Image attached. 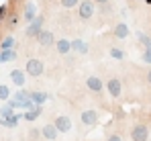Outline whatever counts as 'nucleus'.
<instances>
[{
	"label": "nucleus",
	"mask_w": 151,
	"mask_h": 141,
	"mask_svg": "<svg viewBox=\"0 0 151 141\" xmlns=\"http://www.w3.org/2000/svg\"><path fill=\"white\" fill-rule=\"evenodd\" d=\"M94 12H96V4L92 0H80V4H78V17L82 21H90L94 17Z\"/></svg>",
	"instance_id": "1"
},
{
	"label": "nucleus",
	"mask_w": 151,
	"mask_h": 141,
	"mask_svg": "<svg viewBox=\"0 0 151 141\" xmlns=\"http://www.w3.org/2000/svg\"><path fill=\"white\" fill-rule=\"evenodd\" d=\"M45 70V66H43V61L39 59V57H31V59H27V66H25V74L27 76H31V78H37V76H41Z\"/></svg>",
	"instance_id": "2"
},
{
	"label": "nucleus",
	"mask_w": 151,
	"mask_h": 141,
	"mask_svg": "<svg viewBox=\"0 0 151 141\" xmlns=\"http://www.w3.org/2000/svg\"><path fill=\"white\" fill-rule=\"evenodd\" d=\"M131 139L133 141H147L149 139V127L145 123H137L131 127Z\"/></svg>",
	"instance_id": "3"
},
{
	"label": "nucleus",
	"mask_w": 151,
	"mask_h": 141,
	"mask_svg": "<svg viewBox=\"0 0 151 141\" xmlns=\"http://www.w3.org/2000/svg\"><path fill=\"white\" fill-rule=\"evenodd\" d=\"M108 94L112 96V98H119L121 94H123V84H121V78H108V82H106V86H104Z\"/></svg>",
	"instance_id": "4"
},
{
	"label": "nucleus",
	"mask_w": 151,
	"mask_h": 141,
	"mask_svg": "<svg viewBox=\"0 0 151 141\" xmlns=\"http://www.w3.org/2000/svg\"><path fill=\"white\" fill-rule=\"evenodd\" d=\"M41 29H43V17L37 14V17L29 23V27L25 29V35L27 37H37V35L41 33Z\"/></svg>",
	"instance_id": "5"
},
{
	"label": "nucleus",
	"mask_w": 151,
	"mask_h": 141,
	"mask_svg": "<svg viewBox=\"0 0 151 141\" xmlns=\"http://www.w3.org/2000/svg\"><path fill=\"white\" fill-rule=\"evenodd\" d=\"M37 43L41 47H51L55 45V35L51 33L49 29H41V33L37 35Z\"/></svg>",
	"instance_id": "6"
},
{
	"label": "nucleus",
	"mask_w": 151,
	"mask_h": 141,
	"mask_svg": "<svg viewBox=\"0 0 151 141\" xmlns=\"http://www.w3.org/2000/svg\"><path fill=\"white\" fill-rule=\"evenodd\" d=\"M53 125H55V129H57L59 133H70V131H72V119L65 117V115H59V117H55Z\"/></svg>",
	"instance_id": "7"
},
{
	"label": "nucleus",
	"mask_w": 151,
	"mask_h": 141,
	"mask_svg": "<svg viewBox=\"0 0 151 141\" xmlns=\"http://www.w3.org/2000/svg\"><path fill=\"white\" fill-rule=\"evenodd\" d=\"M80 119H82V123H84L86 127H96V125H98V113H96V111H92V108L82 111Z\"/></svg>",
	"instance_id": "8"
},
{
	"label": "nucleus",
	"mask_w": 151,
	"mask_h": 141,
	"mask_svg": "<svg viewBox=\"0 0 151 141\" xmlns=\"http://www.w3.org/2000/svg\"><path fill=\"white\" fill-rule=\"evenodd\" d=\"M86 86H88L90 92H94V94H102V90H104V84H102V80L98 76H88L86 78Z\"/></svg>",
	"instance_id": "9"
},
{
	"label": "nucleus",
	"mask_w": 151,
	"mask_h": 141,
	"mask_svg": "<svg viewBox=\"0 0 151 141\" xmlns=\"http://www.w3.org/2000/svg\"><path fill=\"white\" fill-rule=\"evenodd\" d=\"M57 135H59V131L55 129V125H53V123H47V125H43V127H41V139L55 141V139H57Z\"/></svg>",
	"instance_id": "10"
},
{
	"label": "nucleus",
	"mask_w": 151,
	"mask_h": 141,
	"mask_svg": "<svg viewBox=\"0 0 151 141\" xmlns=\"http://www.w3.org/2000/svg\"><path fill=\"white\" fill-rule=\"evenodd\" d=\"M10 82H12L17 88H23V86H25V82H27L25 70H12V72H10Z\"/></svg>",
	"instance_id": "11"
},
{
	"label": "nucleus",
	"mask_w": 151,
	"mask_h": 141,
	"mask_svg": "<svg viewBox=\"0 0 151 141\" xmlns=\"http://www.w3.org/2000/svg\"><path fill=\"white\" fill-rule=\"evenodd\" d=\"M55 51L59 53V55H68L70 51H72V41H68V39H55Z\"/></svg>",
	"instance_id": "12"
},
{
	"label": "nucleus",
	"mask_w": 151,
	"mask_h": 141,
	"mask_svg": "<svg viewBox=\"0 0 151 141\" xmlns=\"http://www.w3.org/2000/svg\"><path fill=\"white\" fill-rule=\"evenodd\" d=\"M41 115H43V108L35 104V106H31L25 115H23V119H25V121H29V123H33V121H37V119L41 117Z\"/></svg>",
	"instance_id": "13"
},
{
	"label": "nucleus",
	"mask_w": 151,
	"mask_h": 141,
	"mask_svg": "<svg viewBox=\"0 0 151 141\" xmlns=\"http://www.w3.org/2000/svg\"><path fill=\"white\" fill-rule=\"evenodd\" d=\"M29 100L37 106H41L45 100H49V94L47 92H29Z\"/></svg>",
	"instance_id": "14"
},
{
	"label": "nucleus",
	"mask_w": 151,
	"mask_h": 141,
	"mask_svg": "<svg viewBox=\"0 0 151 141\" xmlns=\"http://www.w3.org/2000/svg\"><path fill=\"white\" fill-rule=\"evenodd\" d=\"M35 17H37V6H35V2H27L25 12H23V19H25L27 23H31Z\"/></svg>",
	"instance_id": "15"
},
{
	"label": "nucleus",
	"mask_w": 151,
	"mask_h": 141,
	"mask_svg": "<svg viewBox=\"0 0 151 141\" xmlns=\"http://www.w3.org/2000/svg\"><path fill=\"white\" fill-rule=\"evenodd\" d=\"M112 35H114L116 39H127V37H129V27H127V23H119L112 29Z\"/></svg>",
	"instance_id": "16"
},
{
	"label": "nucleus",
	"mask_w": 151,
	"mask_h": 141,
	"mask_svg": "<svg viewBox=\"0 0 151 141\" xmlns=\"http://www.w3.org/2000/svg\"><path fill=\"white\" fill-rule=\"evenodd\" d=\"M88 43L84 39H74L72 41V51H78V53H88Z\"/></svg>",
	"instance_id": "17"
},
{
	"label": "nucleus",
	"mask_w": 151,
	"mask_h": 141,
	"mask_svg": "<svg viewBox=\"0 0 151 141\" xmlns=\"http://www.w3.org/2000/svg\"><path fill=\"white\" fill-rule=\"evenodd\" d=\"M21 119H23V115H10V117H6V119H0V125L2 127H17Z\"/></svg>",
	"instance_id": "18"
},
{
	"label": "nucleus",
	"mask_w": 151,
	"mask_h": 141,
	"mask_svg": "<svg viewBox=\"0 0 151 141\" xmlns=\"http://www.w3.org/2000/svg\"><path fill=\"white\" fill-rule=\"evenodd\" d=\"M137 39H139V43L145 47L147 51H151V37H149V35H145V33L139 31V33H137Z\"/></svg>",
	"instance_id": "19"
},
{
	"label": "nucleus",
	"mask_w": 151,
	"mask_h": 141,
	"mask_svg": "<svg viewBox=\"0 0 151 141\" xmlns=\"http://www.w3.org/2000/svg\"><path fill=\"white\" fill-rule=\"evenodd\" d=\"M0 57H2V64H6V61H12V59H17V51H14V49L0 51Z\"/></svg>",
	"instance_id": "20"
},
{
	"label": "nucleus",
	"mask_w": 151,
	"mask_h": 141,
	"mask_svg": "<svg viewBox=\"0 0 151 141\" xmlns=\"http://www.w3.org/2000/svg\"><path fill=\"white\" fill-rule=\"evenodd\" d=\"M14 47V39L12 37H4L0 41V51H6V49H12Z\"/></svg>",
	"instance_id": "21"
},
{
	"label": "nucleus",
	"mask_w": 151,
	"mask_h": 141,
	"mask_svg": "<svg viewBox=\"0 0 151 141\" xmlns=\"http://www.w3.org/2000/svg\"><path fill=\"white\" fill-rule=\"evenodd\" d=\"M108 53H110V57H112V59H125V51H123V49H119V47H110V51H108Z\"/></svg>",
	"instance_id": "22"
},
{
	"label": "nucleus",
	"mask_w": 151,
	"mask_h": 141,
	"mask_svg": "<svg viewBox=\"0 0 151 141\" xmlns=\"http://www.w3.org/2000/svg\"><path fill=\"white\" fill-rule=\"evenodd\" d=\"M10 12H12V8L8 6V2L6 4H0V21H6Z\"/></svg>",
	"instance_id": "23"
},
{
	"label": "nucleus",
	"mask_w": 151,
	"mask_h": 141,
	"mask_svg": "<svg viewBox=\"0 0 151 141\" xmlns=\"http://www.w3.org/2000/svg\"><path fill=\"white\" fill-rule=\"evenodd\" d=\"M8 98H10V88H8L6 84H0V100L6 102Z\"/></svg>",
	"instance_id": "24"
},
{
	"label": "nucleus",
	"mask_w": 151,
	"mask_h": 141,
	"mask_svg": "<svg viewBox=\"0 0 151 141\" xmlns=\"http://www.w3.org/2000/svg\"><path fill=\"white\" fill-rule=\"evenodd\" d=\"M14 100H17V102H25V100H29V92H27V90H23V88H21V90H19V92L14 94Z\"/></svg>",
	"instance_id": "25"
},
{
	"label": "nucleus",
	"mask_w": 151,
	"mask_h": 141,
	"mask_svg": "<svg viewBox=\"0 0 151 141\" xmlns=\"http://www.w3.org/2000/svg\"><path fill=\"white\" fill-rule=\"evenodd\" d=\"M39 139H41V129H35L33 127L29 131V141H39Z\"/></svg>",
	"instance_id": "26"
},
{
	"label": "nucleus",
	"mask_w": 151,
	"mask_h": 141,
	"mask_svg": "<svg viewBox=\"0 0 151 141\" xmlns=\"http://www.w3.org/2000/svg\"><path fill=\"white\" fill-rule=\"evenodd\" d=\"M59 2H61L63 8H74V6L80 4V0H59Z\"/></svg>",
	"instance_id": "27"
},
{
	"label": "nucleus",
	"mask_w": 151,
	"mask_h": 141,
	"mask_svg": "<svg viewBox=\"0 0 151 141\" xmlns=\"http://www.w3.org/2000/svg\"><path fill=\"white\" fill-rule=\"evenodd\" d=\"M19 19H21V17H19L17 12H10V14H8V19H6V21H8V27H14V25L19 23Z\"/></svg>",
	"instance_id": "28"
},
{
	"label": "nucleus",
	"mask_w": 151,
	"mask_h": 141,
	"mask_svg": "<svg viewBox=\"0 0 151 141\" xmlns=\"http://www.w3.org/2000/svg\"><path fill=\"white\" fill-rule=\"evenodd\" d=\"M10 115H14V113H12V108H10V106H4V108H2V111H0V119H6V117H10Z\"/></svg>",
	"instance_id": "29"
},
{
	"label": "nucleus",
	"mask_w": 151,
	"mask_h": 141,
	"mask_svg": "<svg viewBox=\"0 0 151 141\" xmlns=\"http://www.w3.org/2000/svg\"><path fill=\"white\" fill-rule=\"evenodd\" d=\"M141 59H143L145 64H149V66H151V51L145 49V51H143V55H141Z\"/></svg>",
	"instance_id": "30"
},
{
	"label": "nucleus",
	"mask_w": 151,
	"mask_h": 141,
	"mask_svg": "<svg viewBox=\"0 0 151 141\" xmlns=\"http://www.w3.org/2000/svg\"><path fill=\"white\" fill-rule=\"evenodd\" d=\"M106 141H123V137H121L119 133H110V135H108V139H106Z\"/></svg>",
	"instance_id": "31"
},
{
	"label": "nucleus",
	"mask_w": 151,
	"mask_h": 141,
	"mask_svg": "<svg viewBox=\"0 0 151 141\" xmlns=\"http://www.w3.org/2000/svg\"><path fill=\"white\" fill-rule=\"evenodd\" d=\"M92 2H94V4H98V6H102V4H108L110 0H92Z\"/></svg>",
	"instance_id": "32"
},
{
	"label": "nucleus",
	"mask_w": 151,
	"mask_h": 141,
	"mask_svg": "<svg viewBox=\"0 0 151 141\" xmlns=\"http://www.w3.org/2000/svg\"><path fill=\"white\" fill-rule=\"evenodd\" d=\"M145 80H147V84L151 86V68L147 70V74H145Z\"/></svg>",
	"instance_id": "33"
},
{
	"label": "nucleus",
	"mask_w": 151,
	"mask_h": 141,
	"mask_svg": "<svg viewBox=\"0 0 151 141\" xmlns=\"http://www.w3.org/2000/svg\"><path fill=\"white\" fill-rule=\"evenodd\" d=\"M19 2H23V0H8V6H10V8H12V6H17V4H19Z\"/></svg>",
	"instance_id": "34"
},
{
	"label": "nucleus",
	"mask_w": 151,
	"mask_h": 141,
	"mask_svg": "<svg viewBox=\"0 0 151 141\" xmlns=\"http://www.w3.org/2000/svg\"><path fill=\"white\" fill-rule=\"evenodd\" d=\"M145 2H147V4H151V0H145Z\"/></svg>",
	"instance_id": "35"
},
{
	"label": "nucleus",
	"mask_w": 151,
	"mask_h": 141,
	"mask_svg": "<svg viewBox=\"0 0 151 141\" xmlns=\"http://www.w3.org/2000/svg\"><path fill=\"white\" fill-rule=\"evenodd\" d=\"M0 64H2V57H0Z\"/></svg>",
	"instance_id": "36"
}]
</instances>
